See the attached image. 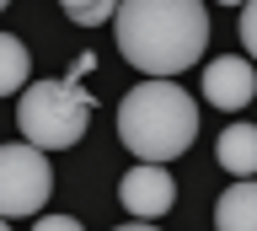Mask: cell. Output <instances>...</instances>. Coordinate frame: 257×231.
I'll list each match as a JSON object with an SVG mask.
<instances>
[{
    "label": "cell",
    "mask_w": 257,
    "mask_h": 231,
    "mask_svg": "<svg viewBox=\"0 0 257 231\" xmlns=\"http://www.w3.org/2000/svg\"><path fill=\"white\" fill-rule=\"evenodd\" d=\"M118 199H123V210L134 215V220H156V215L172 210V178H166V162H140V167H128V178L118 183Z\"/></svg>",
    "instance_id": "5"
},
{
    "label": "cell",
    "mask_w": 257,
    "mask_h": 231,
    "mask_svg": "<svg viewBox=\"0 0 257 231\" xmlns=\"http://www.w3.org/2000/svg\"><path fill=\"white\" fill-rule=\"evenodd\" d=\"M112 33L140 75H182L209 49L204 0H118Z\"/></svg>",
    "instance_id": "1"
},
{
    "label": "cell",
    "mask_w": 257,
    "mask_h": 231,
    "mask_svg": "<svg viewBox=\"0 0 257 231\" xmlns=\"http://www.w3.org/2000/svg\"><path fill=\"white\" fill-rule=\"evenodd\" d=\"M214 162L230 172V178H252L257 172V124H230L214 145Z\"/></svg>",
    "instance_id": "8"
},
{
    "label": "cell",
    "mask_w": 257,
    "mask_h": 231,
    "mask_svg": "<svg viewBox=\"0 0 257 231\" xmlns=\"http://www.w3.org/2000/svg\"><path fill=\"white\" fill-rule=\"evenodd\" d=\"M198 134V102L177 75H145L118 102V140L134 162H177Z\"/></svg>",
    "instance_id": "2"
},
{
    "label": "cell",
    "mask_w": 257,
    "mask_h": 231,
    "mask_svg": "<svg viewBox=\"0 0 257 231\" xmlns=\"http://www.w3.org/2000/svg\"><path fill=\"white\" fill-rule=\"evenodd\" d=\"M214 226L220 231H257V183L236 178L214 204Z\"/></svg>",
    "instance_id": "7"
},
{
    "label": "cell",
    "mask_w": 257,
    "mask_h": 231,
    "mask_svg": "<svg viewBox=\"0 0 257 231\" xmlns=\"http://www.w3.org/2000/svg\"><path fill=\"white\" fill-rule=\"evenodd\" d=\"M241 49H246V59H257V0L241 6Z\"/></svg>",
    "instance_id": "11"
},
{
    "label": "cell",
    "mask_w": 257,
    "mask_h": 231,
    "mask_svg": "<svg viewBox=\"0 0 257 231\" xmlns=\"http://www.w3.org/2000/svg\"><path fill=\"white\" fill-rule=\"evenodd\" d=\"M220 6H246V0H220Z\"/></svg>",
    "instance_id": "14"
},
{
    "label": "cell",
    "mask_w": 257,
    "mask_h": 231,
    "mask_svg": "<svg viewBox=\"0 0 257 231\" xmlns=\"http://www.w3.org/2000/svg\"><path fill=\"white\" fill-rule=\"evenodd\" d=\"M0 231H6V215H0Z\"/></svg>",
    "instance_id": "16"
},
{
    "label": "cell",
    "mask_w": 257,
    "mask_h": 231,
    "mask_svg": "<svg viewBox=\"0 0 257 231\" xmlns=\"http://www.w3.org/2000/svg\"><path fill=\"white\" fill-rule=\"evenodd\" d=\"M27 70H32L27 43H22V38H11V33H0V97L22 92V86H27Z\"/></svg>",
    "instance_id": "9"
},
{
    "label": "cell",
    "mask_w": 257,
    "mask_h": 231,
    "mask_svg": "<svg viewBox=\"0 0 257 231\" xmlns=\"http://www.w3.org/2000/svg\"><path fill=\"white\" fill-rule=\"evenodd\" d=\"M59 11L75 22V27H96V22H112L118 0H59Z\"/></svg>",
    "instance_id": "10"
},
{
    "label": "cell",
    "mask_w": 257,
    "mask_h": 231,
    "mask_svg": "<svg viewBox=\"0 0 257 231\" xmlns=\"http://www.w3.org/2000/svg\"><path fill=\"white\" fill-rule=\"evenodd\" d=\"M32 220H38V231H80L75 215H43V210H38Z\"/></svg>",
    "instance_id": "12"
},
{
    "label": "cell",
    "mask_w": 257,
    "mask_h": 231,
    "mask_svg": "<svg viewBox=\"0 0 257 231\" xmlns=\"http://www.w3.org/2000/svg\"><path fill=\"white\" fill-rule=\"evenodd\" d=\"M252 92H257L252 59H230V54H220V59H209V65H204V97L214 102V108L236 113V108L252 102Z\"/></svg>",
    "instance_id": "6"
},
{
    "label": "cell",
    "mask_w": 257,
    "mask_h": 231,
    "mask_svg": "<svg viewBox=\"0 0 257 231\" xmlns=\"http://www.w3.org/2000/svg\"><path fill=\"white\" fill-rule=\"evenodd\" d=\"M91 65H96V54H75V65H70V75H75V81H86V75H91Z\"/></svg>",
    "instance_id": "13"
},
{
    "label": "cell",
    "mask_w": 257,
    "mask_h": 231,
    "mask_svg": "<svg viewBox=\"0 0 257 231\" xmlns=\"http://www.w3.org/2000/svg\"><path fill=\"white\" fill-rule=\"evenodd\" d=\"M54 194V167L48 150L22 140V145H0V215L6 220H32Z\"/></svg>",
    "instance_id": "4"
},
{
    "label": "cell",
    "mask_w": 257,
    "mask_h": 231,
    "mask_svg": "<svg viewBox=\"0 0 257 231\" xmlns=\"http://www.w3.org/2000/svg\"><path fill=\"white\" fill-rule=\"evenodd\" d=\"M6 6H11V0H0V11H6Z\"/></svg>",
    "instance_id": "15"
},
{
    "label": "cell",
    "mask_w": 257,
    "mask_h": 231,
    "mask_svg": "<svg viewBox=\"0 0 257 231\" xmlns=\"http://www.w3.org/2000/svg\"><path fill=\"white\" fill-rule=\"evenodd\" d=\"M86 124H91V97H86V86L75 75L22 86V102H16L22 140H32V145H43V150H70V145H80Z\"/></svg>",
    "instance_id": "3"
}]
</instances>
